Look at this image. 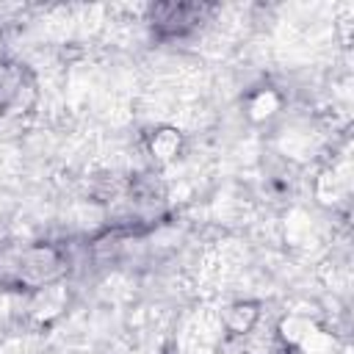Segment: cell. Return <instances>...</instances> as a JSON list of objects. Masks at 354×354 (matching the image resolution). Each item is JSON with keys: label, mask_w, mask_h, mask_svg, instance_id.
<instances>
[{"label": "cell", "mask_w": 354, "mask_h": 354, "mask_svg": "<svg viewBox=\"0 0 354 354\" xmlns=\"http://www.w3.org/2000/svg\"><path fill=\"white\" fill-rule=\"evenodd\" d=\"M64 274H66V254L58 246L36 243L17 252V285L36 290L58 282Z\"/></svg>", "instance_id": "obj_1"}, {"label": "cell", "mask_w": 354, "mask_h": 354, "mask_svg": "<svg viewBox=\"0 0 354 354\" xmlns=\"http://www.w3.org/2000/svg\"><path fill=\"white\" fill-rule=\"evenodd\" d=\"M221 321L232 335H249L254 329V324L260 321V307L254 301H235L227 307Z\"/></svg>", "instance_id": "obj_2"}, {"label": "cell", "mask_w": 354, "mask_h": 354, "mask_svg": "<svg viewBox=\"0 0 354 354\" xmlns=\"http://www.w3.org/2000/svg\"><path fill=\"white\" fill-rule=\"evenodd\" d=\"M149 152H152V158L160 160V163L174 160L177 152H180V133H177L174 127H160V130H155L152 138H149Z\"/></svg>", "instance_id": "obj_3"}, {"label": "cell", "mask_w": 354, "mask_h": 354, "mask_svg": "<svg viewBox=\"0 0 354 354\" xmlns=\"http://www.w3.org/2000/svg\"><path fill=\"white\" fill-rule=\"evenodd\" d=\"M279 105H282V97L274 88H260V91H254L249 97V105L246 108H249V116L254 122H263V119H271L279 111Z\"/></svg>", "instance_id": "obj_4"}]
</instances>
